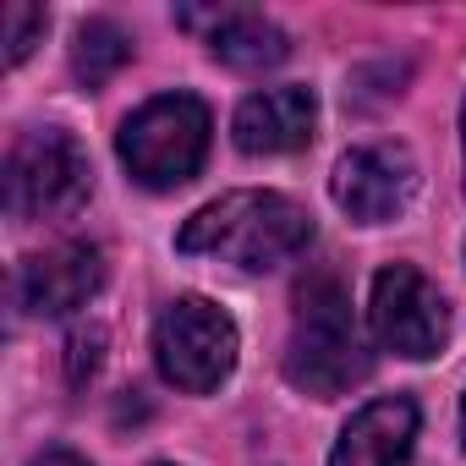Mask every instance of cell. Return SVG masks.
Instances as JSON below:
<instances>
[{
  "instance_id": "1",
  "label": "cell",
  "mask_w": 466,
  "mask_h": 466,
  "mask_svg": "<svg viewBox=\"0 0 466 466\" xmlns=\"http://www.w3.org/2000/svg\"><path fill=\"white\" fill-rule=\"evenodd\" d=\"M313 242V214L286 192H225L203 203L176 248L192 258H219L237 269H280Z\"/></svg>"
},
{
  "instance_id": "2",
  "label": "cell",
  "mask_w": 466,
  "mask_h": 466,
  "mask_svg": "<svg viewBox=\"0 0 466 466\" xmlns=\"http://www.w3.org/2000/svg\"><path fill=\"white\" fill-rule=\"evenodd\" d=\"M373 368L362 329L351 319V302L340 291V280L313 275L297 291V319H291V340H286V379L319 400L346 395L351 384H362Z\"/></svg>"
},
{
  "instance_id": "3",
  "label": "cell",
  "mask_w": 466,
  "mask_h": 466,
  "mask_svg": "<svg viewBox=\"0 0 466 466\" xmlns=\"http://www.w3.org/2000/svg\"><path fill=\"white\" fill-rule=\"evenodd\" d=\"M116 148H121V165L132 170V181H143L154 192L187 187L208 154V110L192 94H159L137 116H127Z\"/></svg>"
},
{
  "instance_id": "4",
  "label": "cell",
  "mask_w": 466,
  "mask_h": 466,
  "mask_svg": "<svg viewBox=\"0 0 466 466\" xmlns=\"http://www.w3.org/2000/svg\"><path fill=\"white\" fill-rule=\"evenodd\" d=\"M94 165L72 132L45 127L28 132L6 159V208L12 219H66L88 203Z\"/></svg>"
},
{
  "instance_id": "5",
  "label": "cell",
  "mask_w": 466,
  "mask_h": 466,
  "mask_svg": "<svg viewBox=\"0 0 466 466\" xmlns=\"http://www.w3.org/2000/svg\"><path fill=\"white\" fill-rule=\"evenodd\" d=\"M154 362L176 390L208 395L237 368V324L203 297H176L154 324Z\"/></svg>"
},
{
  "instance_id": "6",
  "label": "cell",
  "mask_w": 466,
  "mask_h": 466,
  "mask_svg": "<svg viewBox=\"0 0 466 466\" xmlns=\"http://www.w3.org/2000/svg\"><path fill=\"white\" fill-rule=\"evenodd\" d=\"M368 313H373V335H379L384 351H395V357L422 362V357H439L444 340H450V302H444L439 286H433L422 269H411V264H390V269L373 275V302H368Z\"/></svg>"
},
{
  "instance_id": "7",
  "label": "cell",
  "mask_w": 466,
  "mask_h": 466,
  "mask_svg": "<svg viewBox=\"0 0 466 466\" xmlns=\"http://www.w3.org/2000/svg\"><path fill=\"white\" fill-rule=\"evenodd\" d=\"M417 192V165L406 148L395 143H373V148H351L335 165V203L357 219V225H384L395 219Z\"/></svg>"
},
{
  "instance_id": "8",
  "label": "cell",
  "mask_w": 466,
  "mask_h": 466,
  "mask_svg": "<svg viewBox=\"0 0 466 466\" xmlns=\"http://www.w3.org/2000/svg\"><path fill=\"white\" fill-rule=\"evenodd\" d=\"M99 286H105V253L88 242H66V248L34 253L17 269V308L39 319H61V313L88 308Z\"/></svg>"
},
{
  "instance_id": "9",
  "label": "cell",
  "mask_w": 466,
  "mask_h": 466,
  "mask_svg": "<svg viewBox=\"0 0 466 466\" xmlns=\"http://www.w3.org/2000/svg\"><path fill=\"white\" fill-rule=\"evenodd\" d=\"M417 444V406L406 395L368 400L335 439L329 466H406Z\"/></svg>"
},
{
  "instance_id": "10",
  "label": "cell",
  "mask_w": 466,
  "mask_h": 466,
  "mask_svg": "<svg viewBox=\"0 0 466 466\" xmlns=\"http://www.w3.org/2000/svg\"><path fill=\"white\" fill-rule=\"evenodd\" d=\"M319 127L313 88H264L237 110V148L242 154H297Z\"/></svg>"
},
{
  "instance_id": "11",
  "label": "cell",
  "mask_w": 466,
  "mask_h": 466,
  "mask_svg": "<svg viewBox=\"0 0 466 466\" xmlns=\"http://www.w3.org/2000/svg\"><path fill=\"white\" fill-rule=\"evenodd\" d=\"M208 50L225 61V66H237V72H264V66H280L291 56L286 34L258 17V12H214L208 17Z\"/></svg>"
},
{
  "instance_id": "12",
  "label": "cell",
  "mask_w": 466,
  "mask_h": 466,
  "mask_svg": "<svg viewBox=\"0 0 466 466\" xmlns=\"http://www.w3.org/2000/svg\"><path fill=\"white\" fill-rule=\"evenodd\" d=\"M132 61V39L116 28V23H83L77 28V45H72V72L88 83V88H99V83H110L121 66Z\"/></svg>"
},
{
  "instance_id": "13",
  "label": "cell",
  "mask_w": 466,
  "mask_h": 466,
  "mask_svg": "<svg viewBox=\"0 0 466 466\" xmlns=\"http://www.w3.org/2000/svg\"><path fill=\"white\" fill-rule=\"evenodd\" d=\"M0 23H6V61L17 66V61L34 50V39L45 34V23H50V17H45L39 6H6V17H0Z\"/></svg>"
},
{
  "instance_id": "14",
  "label": "cell",
  "mask_w": 466,
  "mask_h": 466,
  "mask_svg": "<svg viewBox=\"0 0 466 466\" xmlns=\"http://www.w3.org/2000/svg\"><path fill=\"white\" fill-rule=\"evenodd\" d=\"M34 466H88V461H83V455H72V450H45Z\"/></svg>"
},
{
  "instance_id": "15",
  "label": "cell",
  "mask_w": 466,
  "mask_h": 466,
  "mask_svg": "<svg viewBox=\"0 0 466 466\" xmlns=\"http://www.w3.org/2000/svg\"><path fill=\"white\" fill-rule=\"evenodd\" d=\"M461 439H466V400H461Z\"/></svg>"
},
{
  "instance_id": "16",
  "label": "cell",
  "mask_w": 466,
  "mask_h": 466,
  "mask_svg": "<svg viewBox=\"0 0 466 466\" xmlns=\"http://www.w3.org/2000/svg\"><path fill=\"white\" fill-rule=\"evenodd\" d=\"M461 143H466V110H461Z\"/></svg>"
}]
</instances>
